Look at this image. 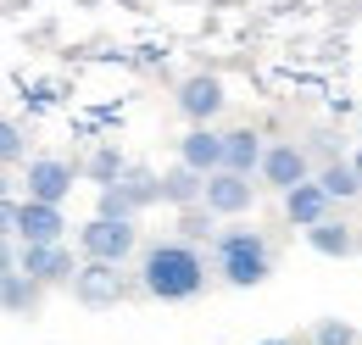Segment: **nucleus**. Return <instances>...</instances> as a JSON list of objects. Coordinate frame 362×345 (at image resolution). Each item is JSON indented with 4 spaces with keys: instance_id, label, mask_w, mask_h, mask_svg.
<instances>
[{
    "instance_id": "nucleus-15",
    "label": "nucleus",
    "mask_w": 362,
    "mask_h": 345,
    "mask_svg": "<svg viewBox=\"0 0 362 345\" xmlns=\"http://www.w3.org/2000/svg\"><path fill=\"white\" fill-rule=\"evenodd\" d=\"M262 134L257 129H228L223 134V168L218 172H240V178H257V162H262Z\"/></svg>"
},
{
    "instance_id": "nucleus-17",
    "label": "nucleus",
    "mask_w": 362,
    "mask_h": 345,
    "mask_svg": "<svg viewBox=\"0 0 362 345\" xmlns=\"http://www.w3.org/2000/svg\"><path fill=\"white\" fill-rule=\"evenodd\" d=\"M0 312H6V317H28V323H34V317L45 312V290H40V284H28L23 273H6V279H0Z\"/></svg>"
},
{
    "instance_id": "nucleus-18",
    "label": "nucleus",
    "mask_w": 362,
    "mask_h": 345,
    "mask_svg": "<svg viewBox=\"0 0 362 345\" xmlns=\"http://www.w3.org/2000/svg\"><path fill=\"white\" fill-rule=\"evenodd\" d=\"M313 184L323 189V201H329V206H340V201H357V195H362V184H357V172H351V162H346V156H334V162L313 168Z\"/></svg>"
},
{
    "instance_id": "nucleus-30",
    "label": "nucleus",
    "mask_w": 362,
    "mask_h": 345,
    "mask_svg": "<svg viewBox=\"0 0 362 345\" xmlns=\"http://www.w3.org/2000/svg\"><path fill=\"white\" fill-rule=\"evenodd\" d=\"M357 129H362V123H357Z\"/></svg>"
},
{
    "instance_id": "nucleus-9",
    "label": "nucleus",
    "mask_w": 362,
    "mask_h": 345,
    "mask_svg": "<svg viewBox=\"0 0 362 345\" xmlns=\"http://www.w3.org/2000/svg\"><path fill=\"white\" fill-rule=\"evenodd\" d=\"M257 178L284 195V189H296V184L313 178V156L301 151V139H268L262 145V162H257Z\"/></svg>"
},
{
    "instance_id": "nucleus-21",
    "label": "nucleus",
    "mask_w": 362,
    "mask_h": 345,
    "mask_svg": "<svg viewBox=\"0 0 362 345\" xmlns=\"http://www.w3.org/2000/svg\"><path fill=\"white\" fill-rule=\"evenodd\" d=\"M28 162V129L17 117H0V172L23 168Z\"/></svg>"
},
{
    "instance_id": "nucleus-20",
    "label": "nucleus",
    "mask_w": 362,
    "mask_h": 345,
    "mask_svg": "<svg viewBox=\"0 0 362 345\" xmlns=\"http://www.w3.org/2000/svg\"><path fill=\"white\" fill-rule=\"evenodd\" d=\"M123 168H129V162H123V151H117V145H95L90 162L78 168V178H84V184H95V189H106V184H112Z\"/></svg>"
},
{
    "instance_id": "nucleus-12",
    "label": "nucleus",
    "mask_w": 362,
    "mask_h": 345,
    "mask_svg": "<svg viewBox=\"0 0 362 345\" xmlns=\"http://www.w3.org/2000/svg\"><path fill=\"white\" fill-rule=\"evenodd\" d=\"M179 168H189V172H218L223 168V134L218 129H184V139H179Z\"/></svg>"
},
{
    "instance_id": "nucleus-13",
    "label": "nucleus",
    "mask_w": 362,
    "mask_h": 345,
    "mask_svg": "<svg viewBox=\"0 0 362 345\" xmlns=\"http://www.w3.org/2000/svg\"><path fill=\"white\" fill-rule=\"evenodd\" d=\"M307 245H313L317 257H329V262H351L357 257V228L346 223V217H323V223H313L307 228Z\"/></svg>"
},
{
    "instance_id": "nucleus-25",
    "label": "nucleus",
    "mask_w": 362,
    "mask_h": 345,
    "mask_svg": "<svg viewBox=\"0 0 362 345\" xmlns=\"http://www.w3.org/2000/svg\"><path fill=\"white\" fill-rule=\"evenodd\" d=\"M0 201H17V178L11 172H0Z\"/></svg>"
},
{
    "instance_id": "nucleus-8",
    "label": "nucleus",
    "mask_w": 362,
    "mask_h": 345,
    "mask_svg": "<svg viewBox=\"0 0 362 345\" xmlns=\"http://www.w3.org/2000/svg\"><path fill=\"white\" fill-rule=\"evenodd\" d=\"M173 106L184 112L189 129H212V123L223 117V106H228V84L218 73H189L179 84V95H173Z\"/></svg>"
},
{
    "instance_id": "nucleus-4",
    "label": "nucleus",
    "mask_w": 362,
    "mask_h": 345,
    "mask_svg": "<svg viewBox=\"0 0 362 345\" xmlns=\"http://www.w3.org/2000/svg\"><path fill=\"white\" fill-rule=\"evenodd\" d=\"M73 184H78V168L67 156H28L23 162V178H17V201H40V206H62L73 201Z\"/></svg>"
},
{
    "instance_id": "nucleus-29",
    "label": "nucleus",
    "mask_w": 362,
    "mask_h": 345,
    "mask_svg": "<svg viewBox=\"0 0 362 345\" xmlns=\"http://www.w3.org/2000/svg\"><path fill=\"white\" fill-rule=\"evenodd\" d=\"M357 345H362V329H357Z\"/></svg>"
},
{
    "instance_id": "nucleus-26",
    "label": "nucleus",
    "mask_w": 362,
    "mask_h": 345,
    "mask_svg": "<svg viewBox=\"0 0 362 345\" xmlns=\"http://www.w3.org/2000/svg\"><path fill=\"white\" fill-rule=\"evenodd\" d=\"M346 162H351V172H357V184H362V145L351 151V156H346Z\"/></svg>"
},
{
    "instance_id": "nucleus-27",
    "label": "nucleus",
    "mask_w": 362,
    "mask_h": 345,
    "mask_svg": "<svg viewBox=\"0 0 362 345\" xmlns=\"http://www.w3.org/2000/svg\"><path fill=\"white\" fill-rule=\"evenodd\" d=\"M257 345H296V340H257Z\"/></svg>"
},
{
    "instance_id": "nucleus-10",
    "label": "nucleus",
    "mask_w": 362,
    "mask_h": 345,
    "mask_svg": "<svg viewBox=\"0 0 362 345\" xmlns=\"http://www.w3.org/2000/svg\"><path fill=\"white\" fill-rule=\"evenodd\" d=\"M257 189H262V184H251V178H240V172H206L201 206L212 217H245L257 206Z\"/></svg>"
},
{
    "instance_id": "nucleus-19",
    "label": "nucleus",
    "mask_w": 362,
    "mask_h": 345,
    "mask_svg": "<svg viewBox=\"0 0 362 345\" xmlns=\"http://www.w3.org/2000/svg\"><path fill=\"white\" fill-rule=\"evenodd\" d=\"M212 234H218V217L206 212V206H184L179 223H173V240H179V245H189V251L212 245Z\"/></svg>"
},
{
    "instance_id": "nucleus-2",
    "label": "nucleus",
    "mask_w": 362,
    "mask_h": 345,
    "mask_svg": "<svg viewBox=\"0 0 362 345\" xmlns=\"http://www.w3.org/2000/svg\"><path fill=\"white\" fill-rule=\"evenodd\" d=\"M206 251H212V273L228 290H262L273 279V240L251 223H218Z\"/></svg>"
},
{
    "instance_id": "nucleus-1",
    "label": "nucleus",
    "mask_w": 362,
    "mask_h": 345,
    "mask_svg": "<svg viewBox=\"0 0 362 345\" xmlns=\"http://www.w3.org/2000/svg\"><path fill=\"white\" fill-rule=\"evenodd\" d=\"M206 284H212L206 251H189L179 240H151V245H139V279H134L139 296H151V301H162V306H179V301L206 296Z\"/></svg>"
},
{
    "instance_id": "nucleus-16",
    "label": "nucleus",
    "mask_w": 362,
    "mask_h": 345,
    "mask_svg": "<svg viewBox=\"0 0 362 345\" xmlns=\"http://www.w3.org/2000/svg\"><path fill=\"white\" fill-rule=\"evenodd\" d=\"M201 172H189V168H173L168 172H156V206H173V212H184V206H201Z\"/></svg>"
},
{
    "instance_id": "nucleus-5",
    "label": "nucleus",
    "mask_w": 362,
    "mask_h": 345,
    "mask_svg": "<svg viewBox=\"0 0 362 345\" xmlns=\"http://www.w3.org/2000/svg\"><path fill=\"white\" fill-rule=\"evenodd\" d=\"M139 257V223H112V217H90L78 228V262H106V267H129Z\"/></svg>"
},
{
    "instance_id": "nucleus-23",
    "label": "nucleus",
    "mask_w": 362,
    "mask_h": 345,
    "mask_svg": "<svg viewBox=\"0 0 362 345\" xmlns=\"http://www.w3.org/2000/svg\"><path fill=\"white\" fill-rule=\"evenodd\" d=\"M11 228H17V201H0V240H11Z\"/></svg>"
},
{
    "instance_id": "nucleus-14",
    "label": "nucleus",
    "mask_w": 362,
    "mask_h": 345,
    "mask_svg": "<svg viewBox=\"0 0 362 345\" xmlns=\"http://www.w3.org/2000/svg\"><path fill=\"white\" fill-rule=\"evenodd\" d=\"M279 201H284V223H290V228H301V234H307L313 223H323V217L334 212V206L323 201V189H317L313 178H307V184H296V189H284Z\"/></svg>"
},
{
    "instance_id": "nucleus-22",
    "label": "nucleus",
    "mask_w": 362,
    "mask_h": 345,
    "mask_svg": "<svg viewBox=\"0 0 362 345\" xmlns=\"http://www.w3.org/2000/svg\"><path fill=\"white\" fill-rule=\"evenodd\" d=\"M313 345H357V329L346 317H323V323H313Z\"/></svg>"
},
{
    "instance_id": "nucleus-24",
    "label": "nucleus",
    "mask_w": 362,
    "mask_h": 345,
    "mask_svg": "<svg viewBox=\"0 0 362 345\" xmlns=\"http://www.w3.org/2000/svg\"><path fill=\"white\" fill-rule=\"evenodd\" d=\"M17 273V240H0V279Z\"/></svg>"
},
{
    "instance_id": "nucleus-7",
    "label": "nucleus",
    "mask_w": 362,
    "mask_h": 345,
    "mask_svg": "<svg viewBox=\"0 0 362 345\" xmlns=\"http://www.w3.org/2000/svg\"><path fill=\"white\" fill-rule=\"evenodd\" d=\"M17 273L50 296V290H67L73 284L78 257H73V245H17Z\"/></svg>"
},
{
    "instance_id": "nucleus-28",
    "label": "nucleus",
    "mask_w": 362,
    "mask_h": 345,
    "mask_svg": "<svg viewBox=\"0 0 362 345\" xmlns=\"http://www.w3.org/2000/svg\"><path fill=\"white\" fill-rule=\"evenodd\" d=\"M357 257H362V228H357Z\"/></svg>"
},
{
    "instance_id": "nucleus-11",
    "label": "nucleus",
    "mask_w": 362,
    "mask_h": 345,
    "mask_svg": "<svg viewBox=\"0 0 362 345\" xmlns=\"http://www.w3.org/2000/svg\"><path fill=\"white\" fill-rule=\"evenodd\" d=\"M67 212L62 206H40V201H17V228L11 240L17 245H67Z\"/></svg>"
},
{
    "instance_id": "nucleus-3",
    "label": "nucleus",
    "mask_w": 362,
    "mask_h": 345,
    "mask_svg": "<svg viewBox=\"0 0 362 345\" xmlns=\"http://www.w3.org/2000/svg\"><path fill=\"white\" fill-rule=\"evenodd\" d=\"M156 206V172L129 162L106 189H95V217H112V223H139V212Z\"/></svg>"
},
{
    "instance_id": "nucleus-6",
    "label": "nucleus",
    "mask_w": 362,
    "mask_h": 345,
    "mask_svg": "<svg viewBox=\"0 0 362 345\" xmlns=\"http://www.w3.org/2000/svg\"><path fill=\"white\" fill-rule=\"evenodd\" d=\"M73 301L100 312V306H123L134 296V279L123 273V267H106V262H78V273H73Z\"/></svg>"
}]
</instances>
